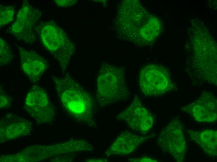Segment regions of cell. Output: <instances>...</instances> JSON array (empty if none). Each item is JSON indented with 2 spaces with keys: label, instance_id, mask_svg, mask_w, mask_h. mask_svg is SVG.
<instances>
[{
  "label": "cell",
  "instance_id": "13",
  "mask_svg": "<svg viewBox=\"0 0 217 162\" xmlns=\"http://www.w3.org/2000/svg\"><path fill=\"white\" fill-rule=\"evenodd\" d=\"M18 50L22 71L31 83H37L48 68L47 62L33 50L21 47Z\"/></svg>",
  "mask_w": 217,
  "mask_h": 162
},
{
  "label": "cell",
  "instance_id": "19",
  "mask_svg": "<svg viewBox=\"0 0 217 162\" xmlns=\"http://www.w3.org/2000/svg\"><path fill=\"white\" fill-rule=\"evenodd\" d=\"M128 160L131 162H156L158 161L156 159L147 156L129 158Z\"/></svg>",
  "mask_w": 217,
  "mask_h": 162
},
{
  "label": "cell",
  "instance_id": "11",
  "mask_svg": "<svg viewBox=\"0 0 217 162\" xmlns=\"http://www.w3.org/2000/svg\"><path fill=\"white\" fill-rule=\"evenodd\" d=\"M181 110L197 122L212 123L217 120V99L209 92H203L197 99L182 107Z\"/></svg>",
  "mask_w": 217,
  "mask_h": 162
},
{
  "label": "cell",
  "instance_id": "5",
  "mask_svg": "<svg viewBox=\"0 0 217 162\" xmlns=\"http://www.w3.org/2000/svg\"><path fill=\"white\" fill-rule=\"evenodd\" d=\"M36 31L45 47L58 62L63 73L68 67L75 53L74 45L65 32L51 21L41 22Z\"/></svg>",
  "mask_w": 217,
  "mask_h": 162
},
{
  "label": "cell",
  "instance_id": "17",
  "mask_svg": "<svg viewBox=\"0 0 217 162\" xmlns=\"http://www.w3.org/2000/svg\"><path fill=\"white\" fill-rule=\"evenodd\" d=\"M15 13V9L13 6L0 5V28L9 24L13 21Z\"/></svg>",
  "mask_w": 217,
  "mask_h": 162
},
{
  "label": "cell",
  "instance_id": "3",
  "mask_svg": "<svg viewBox=\"0 0 217 162\" xmlns=\"http://www.w3.org/2000/svg\"><path fill=\"white\" fill-rule=\"evenodd\" d=\"M93 150V145L86 140L73 138L58 143L30 146L16 153L2 156L0 160L4 162H37L62 154Z\"/></svg>",
  "mask_w": 217,
  "mask_h": 162
},
{
  "label": "cell",
  "instance_id": "4",
  "mask_svg": "<svg viewBox=\"0 0 217 162\" xmlns=\"http://www.w3.org/2000/svg\"><path fill=\"white\" fill-rule=\"evenodd\" d=\"M130 93L126 84L125 70L107 62L102 63L97 80V103L100 107L128 99Z\"/></svg>",
  "mask_w": 217,
  "mask_h": 162
},
{
  "label": "cell",
  "instance_id": "9",
  "mask_svg": "<svg viewBox=\"0 0 217 162\" xmlns=\"http://www.w3.org/2000/svg\"><path fill=\"white\" fill-rule=\"evenodd\" d=\"M41 16L38 9L24 0L16 21L9 28V32L18 40L29 44H33L36 41V24Z\"/></svg>",
  "mask_w": 217,
  "mask_h": 162
},
{
  "label": "cell",
  "instance_id": "2",
  "mask_svg": "<svg viewBox=\"0 0 217 162\" xmlns=\"http://www.w3.org/2000/svg\"><path fill=\"white\" fill-rule=\"evenodd\" d=\"M52 80L64 108L78 123L97 128L95 104L91 95L69 73Z\"/></svg>",
  "mask_w": 217,
  "mask_h": 162
},
{
  "label": "cell",
  "instance_id": "20",
  "mask_svg": "<svg viewBox=\"0 0 217 162\" xmlns=\"http://www.w3.org/2000/svg\"><path fill=\"white\" fill-rule=\"evenodd\" d=\"M56 3L59 6L66 7L74 4L76 1L75 0H55Z\"/></svg>",
  "mask_w": 217,
  "mask_h": 162
},
{
  "label": "cell",
  "instance_id": "7",
  "mask_svg": "<svg viewBox=\"0 0 217 162\" xmlns=\"http://www.w3.org/2000/svg\"><path fill=\"white\" fill-rule=\"evenodd\" d=\"M157 143L164 153L172 157L177 162H183L187 150L184 126L178 118L172 119L160 131Z\"/></svg>",
  "mask_w": 217,
  "mask_h": 162
},
{
  "label": "cell",
  "instance_id": "6",
  "mask_svg": "<svg viewBox=\"0 0 217 162\" xmlns=\"http://www.w3.org/2000/svg\"><path fill=\"white\" fill-rule=\"evenodd\" d=\"M138 83L141 91L147 96H161L175 86L167 69L157 64H148L141 69Z\"/></svg>",
  "mask_w": 217,
  "mask_h": 162
},
{
  "label": "cell",
  "instance_id": "1",
  "mask_svg": "<svg viewBox=\"0 0 217 162\" xmlns=\"http://www.w3.org/2000/svg\"><path fill=\"white\" fill-rule=\"evenodd\" d=\"M116 25L121 38L139 46L149 44L160 35V20L150 14L138 0H124L119 4Z\"/></svg>",
  "mask_w": 217,
  "mask_h": 162
},
{
  "label": "cell",
  "instance_id": "15",
  "mask_svg": "<svg viewBox=\"0 0 217 162\" xmlns=\"http://www.w3.org/2000/svg\"><path fill=\"white\" fill-rule=\"evenodd\" d=\"M187 132L190 139L201 148L207 155L215 157L217 155V131L207 129H189Z\"/></svg>",
  "mask_w": 217,
  "mask_h": 162
},
{
  "label": "cell",
  "instance_id": "18",
  "mask_svg": "<svg viewBox=\"0 0 217 162\" xmlns=\"http://www.w3.org/2000/svg\"><path fill=\"white\" fill-rule=\"evenodd\" d=\"M0 108L5 109L9 108L11 106L12 99L7 95L2 88H0Z\"/></svg>",
  "mask_w": 217,
  "mask_h": 162
},
{
  "label": "cell",
  "instance_id": "16",
  "mask_svg": "<svg viewBox=\"0 0 217 162\" xmlns=\"http://www.w3.org/2000/svg\"><path fill=\"white\" fill-rule=\"evenodd\" d=\"M0 65L5 66L11 63L13 58V55L10 46L1 37L0 39Z\"/></svg>",
  "mask_w": 217,
  "mask_h": 162
},
{
  "label": "cell",
  "instance_id": "21",
  "mask_svg": "<svg viewBox=\"0 0 217 162\" xmlns=\"http://www.w3.org/2000/svg\"><path fill=\"white\" fill-rule=\"evenodd\" d=\"M85 162H109V160L105 158H90L84 161Z\"/></svg>",
  "mask_w": 217,
  "mask_h": 162
},
{
  "label": "cell",
  "instance_id": "14",
  "mask_svg": "<svg viewBox=\"0 0 217 162\" xmlns=\"http://www.w3.org/2000/svg\"><path fill=\"white\" fill-rule=\"evenodd\" d=\"M153 136L152 134L141 136L129 131H123L118 136L105 151L104 155L108 157L129 155Z\"/></svg>",
  "mask_w": 217,
  "mask_h": 162
},
{
  "label": "cell",
  "instance_id": "12",
  "mask_svg": "<svg viewBox=\"0 0 217 162\" xmlns=\"http://www.w3.org/2000/svg\"><path fill=\"white\" fill-rule=\"evenodd\" d=\"M0 123L1 143L27 135L33 129L30 121L14 113L5 115L1 119Z\"/></svg>",
  "mask_w": 217,
  "mask_h": 162
},
{
  "label": "cell",
  "instance_id": "8",
  "mask_svg": "<svg viewBox=\"0 0 217 162\" xmlns=\"http://www.w3.org/2000/svg\"><path fill=\"white\" fill-rule=\"evenodd\" d=\"M24 108L39 124L51 123L54 121L57 114L46 90L37 85H34L29 90L25 99Z\"/></svg>",
  "mask_w": 217,
  "mask_h": 162
},
{
  "label": "cell",
  "instance_id": "10",
  "mask_svg": "<svg viewBox=\"0 0 217 162\" xmlns=\"http://www.w3.org/2000/svg\"><path fill=\"white\" fill-rule=\"evenodd\" d=\"M116 119L124 122L132 130L145 134L152 128L154 118L136 95L130 105L119 114Z\"/></svg>",
  "mask_w": 217,
  "mask_h": 162
}]
</instances>
